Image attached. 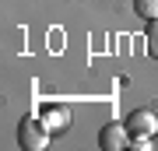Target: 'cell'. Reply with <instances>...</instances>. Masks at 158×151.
<instances>
[{
	"label": "cell",
	"instance_id": "6da1fadb",
	"mask_svg": "<svg viewBox=\"0 0 158 151\" xmlns=\"http://www.w3.org/2000/svg\"><path fill=\"white\" fill-rule=\"evenodd\" d=\"M49 137H53V130L46 127L42 116H35V112L21 116V123H18V144H21V151H46Z\"/></svg>",
	"mask_w": 158,
	"mask_h": 151
},
{
	"label": "cell",
	"instance_id": "7a4b0ae2",
	"mask_svg": "<svg viewBox=\"0 0 158 151\" xmlns=\"http://www.w3.org/2000/svg\"><path fill=\"white\" fill-rule=\"evenodd\" d=\"M130 130H127V123H106L98 130V148L102 151H123V148H130Z\"/></svg>",
	"mask_w": 158,
	"mask_h": 151
},
{
	"label": "cell",
	"instance_id": "3957f363",
	"mask_svg": "<svg viewBox=\"0 0 158 151\" xmlns=\"http://www.w3.org/2000/svg\"><path fill=\"white\" fill-rule=\"evenodd\" d=\"M123 123L130 130V137H155L158 134V116H155L151 109H134Z\"/></svg>",
	"mask_w": 158,
	"mask_h": 151
},
{
	"label": "cell",
	"instance_id": "277c9868",
	"mask_svg": "<svg viewBox=\"0 0 158 151\" xmlns=\"http://www.w3.org/2000/svg\"><path fill=\"white\" fill-rule=\"evenodd\" d=\"M39 116L46 120V127H49L53 134H60V130H67V127H70V109L63 106V102H42Z\"/></svg>",
	"mask_w": 158,
	"mask_h": 151
},
{
	"label": "cell",
	"instance_id": "5b68a950",
	"mask_svg": "<svg viewBox=\"0 0 158 151\" xmlns=\"http://www.w3.org/2000/svg\"><path fill=\"white\" fill-rule=\"evenodd\" d=\"M134 11H137V18H144V21L148 18L155 21L158 18V0H134Z\"/></svg>",
	"mask_w": 158,
	"mask_h": 151
},
{
	"label": "cell",
	"instance_id": "8992f818",
	"mask_svg": "<svg viewBox=\"0 0 158 151\" xmlns=\"http://www.w3.org/2000/svg\"><path fill=\"white\" fill-rule=\"evenodd\" d=\"M148 53H151V56H158V18L148 25Z\"/></svg>",
	"mask_w": 158,
	"mask_h": 151
},
{
	"label": "cell",
	"instance_id": "52a82bcc",
	"mask_svg": "<svg viewBox=\"0 0 158 151\" xmlns=\"http://www.w3.org/2000/svg\"><path fill=\"white\" fill-rule=\"evenodd\" d=\"M130 148H137V151H151V137H134V141H130Z\"/></svg>",
	"mask_w": 158,
	"mask_h": 151
},
{
	"label": "cell",
	"instance_id": "ba28073f",
	"mask_svg": "<svg viewBox=\"0 0 158 151\" xmlns=\"http://www.w3.org/2000/svg\"><path fill=\"white\" fill-rule=\"evenodd\" d=\"M151 148H158V134H155V137H151Z\"/></svg>",
	"mask_w": 158,
	"mask_h": 151
}]
</instances>
